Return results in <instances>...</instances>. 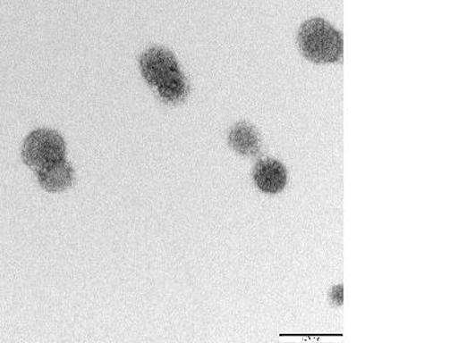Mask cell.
<instances>
[{
	"label": "cell",
	"mask_w": 458,
	"mask_h": 343,
	"mask_svg": "<svg viewBox=\"0 0 458 343\" xmlns=\"http://www.w3.org/2000/svg\"><path fill=\"white\" fill-rule=\"evenodd\" d=\"M228 142L242 156L255 157L260 151L259 134L248 122L241 121L236 124L229 132Z\"/></svg>",
	"instance_id": "8992f818"
},
{
	"label": "cell",
	"mask_w": 458,
	"mask_h": 343,
	"mask_svg": "<svg viewBox=\"0 0 458 343\" xmlns=\"http://www.w3.org/2000/svg\"><path fill=\"white\" fill-rule=\"evenodd\" d=\"M157 92L162 100L170 102V104H177V102L186 99L188 93H190V85H188L185 75L182 72L167 83L158 86Z\"/></svg>",
	"instance_id": "52a82bcc"
},
{
	"label": "cell",
	"mask_w": 458,
	"mask_h": 343,
	"mask_svg": "<svg viewBox=\"0 0 458 343\" xmlns=\"http://www.w3.org/2000/svg\"><path fill=\"white\" fill-rule=\"evenodd\" d=\"M65 145L55 130H36L29 134L22 146V159L29 167L39 170L64 159Z\"/></svg>",
	"instance_id": "7a4b0ae2"
},
{
	"label": "cell",
	"mask_w": 458,
	"mask_h": 343,
	"mask_svg": "<svg viewBox=\"0 0 458 343\" xmlns=\"http://www.w3.org/2000/svg\"><path fill=\"white\" fill-rule=\"evenodd\" d=\"M253 180L263 193H280L286 185L285 167L276 159H263L257 163L253 171Z\"/></svg>",
	"instance_id": "277c9868"
},
{
	"label": "cell",
	"mask_w": 458,
	"mask_h": 343,
	"mask_svg": "<svg viewBox=\"0 0 458 343\" xmlns=\"http://www.w3.org/2000/svg\"><path fill=\"white\" fill-rule=\"evenodd\" d=\"M37 178L45 190L59 193L72 185L73 171L64 159H61L37 170Z\"/></svg>",
	"instance_id": "5b68a950"
},
{
	"label": "cell",
	"mask_w": 458,
	"mask_h": 343,
	"mask_svg": "<svg viewBox=\"0 0 458 343\" xmlns=\"http://www.w3.org/2000/svg\"><path fill=\"white\" fill-rule=\"evenodd\" d=\"M140 71L147 83L157 88L182 73L174 53L163 47H151L143 53Z\"/></svg>",
	"instance_id": "3957f363"
},
{
	"label": "cell",
	"mask_w": 458,
	"mask_h": 343,
	"mask_svg": "<svg viewBox=\"0 0 458 343\" xmlns=\"http://www.w3.org/2000/svg\"><path fill=\"white\" fill-rule=\"evenodd\" d=\"M298 48L310 63H336L342 59L343 36L336 28L321 18L306 20L298 29Z\"/></svg>",
	"instance_id": "6da1fadb"
}]
</instances>
